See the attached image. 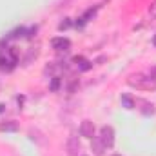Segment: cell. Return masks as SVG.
Listing matches in <instances>:
<instances>
[{
    "instance_id": "cell-5",
    "label": "cell",
    "mask_w": 156,
    "mask_h": 156,
    "mask_svg": "<svg viewBox=\"0 0 156 156\" xmlns=\"http://www.w3.org/2000/svg\"><path fill=\"white\" fill-rule=\"evenodd\" d=\"M80 134L85 138H93L94 136V123L91 120H83L80 123Z\"/></svg>"
},
{
    "instance_id": "cell-13",
    "label": "cell",
    "mask_w": 156,
    "mask_h": 156,
    "mask_svg": "<svg viewBox=\"0 0 156 156\" xmlns=\"http://www.w3.org/2000/svg\"><path fill=\"white\" fill-rule=\"evenodd\" d=\"M69 26H71V22H69V18H66L64 22H60V26H58V27H60V29H67Z\"/></svg>"
},
{
    "instance_id": "cell-12",
    "label": "cell",
    "mask_w": 156,
    "mask_h": 156,
    "mask_svg": "<svg viewBox=\"0 0 156 156\" xmlns=\"http://www.w3.org/2000/svg\"><path fill=\"white\" fill-rule=\"evenodd\" d=\"M149 16L151 18H156V0L151 4V7H149Z\"/></svg>"
},
{
    "instance_id": "cell-8",
    "label": "cell",
    "mask_w": 156,
    "mask_h": 156,
    "mask_svg": "<svg viewBox=\"0 0 156 156\" xmlns=\"http://www.w3.org/2000/svg\"><path fill=\"white\" fill-rule=\"evenodd\" d=\"M122 105H123L125 109H133V107H134L133 96H131V94H122Z\"/></svg>"
},
{
    "instance_id": "cell-10",
    "label": "cell",
    "mask_w": 156,
    "mask_h": 156,
    "mask_svg": "<svg viewBox=\"0 0 156 156\" xmlns=\"http://www.w3.org/2000/svg\"><path fill=\"white\" fill-rule=\"evenodd\" d=\"M0 131H16V123L11 122V123H2L0 125Z\"/></svg>"
},
{
    "instance_id": "cell-3",
    "label": "cell",
    "mask_w": 156,
    "mask_h": 156,
    "mask_svg": "<svg viewBox=\"0 0 156 156\" xmlns=\"http://www.w3.org/2000/svg\"><path fill=\"white\" fill-rule=\"evenodd\" d=\"M98 138L102 140V144L105 145V149H111V147L115 145V129H113L111 125H104V127L100 129Z\"/></svg>"
},
{
    "instance_id": "cell-18",
    "label": "cell",
    "mask_w": 156,
    "mask_h": 156,
    "mask_svg": "<svg viewBox=\"0 0 156 156\" xmlns=\"http://www.w3.org/2000/svg\"><path fill=\"white\" fill-rule=\"evenodd\" d=\"M80 156H87V154H80Z\"/></svg>"
},
{
    "instance_id": "cell-14",
    "label": "cell",
    "mask_w": 156,
    "mask_h": 156,
    "mask_svg": "<svg viewBox=\"0 0 156 156\" xmlns=\"http://www.w3.org/2000/svg\"><path fill=\"white\" fill-rule=\"evenodd\" d=\"M149 76H151V78H154V80H156V67H153V69L149 71Z\"/></svg>"
},
{
    "instance_id": "cell-9",
    "label": "cell",
    "mask_w": 156,
    "mask_h": 156,
    "mask_svg": "<svg viewBox=\"0 0 156 156\" xmlns=\"http://www.w3.org/2000/svg\"><path fill=\"white\" fill-rule=\"evenodd\" d=\"M75 62H76V67L80 71H87L91 67V62H87L85 58H75Z\"/></svg>"
},
{
    "instance_id": "cell-15",
    "label": "cell",
    "mask_w": 156,
    "mask_h": 156,
    "mask_svg": "<svg viewBox=\"0 0 156 156\" xmlns=\"http://www.w3.org/2000/svg\"><path fill=\"white\" fill-rule=\"evenodd\" d=\"M56 87H58V80L55 78V80H53V83H51V89H56Z\"/></svg>"
},
{
    "instance_id": "cell-4",
    "label": "cell",
    "mask_w": 156,
    "mask_h": 156,
    "mask_svg": "<svg viewBox=\"0 0 156 156\" xmlns=\"http://www.w3.org/2000/svg\"><path fill=\"white\" fill-rule=\"evenodd\" d=\"M51 45H53V49H56V51H69V47H71V42L69 38H64V37H58V38H53L51 40Z\"/></svg>"
},
{
    "instance_id": "cell-6",
    "label": "cell",
    "mask_w": 156,
    "mask_h": 156,
    "mask_svg": "<svg viewBox=\"0 0 156 156\" xmlns=\"http://www.w3.org/2000/svg\"><path fill=\"white\" fill-rule=\"evenodd\" d=\"M80 149H82V145H80L78 138L76 136H71V138L67 140V153H69V156H78Z\"/></svg>"
},
{
    "instance_id": "cell-17",
    "label": "cell",
    "mask_w": 156,
    "mask_h": 156,
    "mask_svg": "<svg viewBox=\"0 0 156 156\" xmlns=\"http://www.w3.org/2000/svg\"><path fill=\"white\" fill-rule=\"evenodd\" d=\"M113 156H122V154H113Z\"/></svg>"
},
{
    "instance_id": "cell-2",
    "label": "cell",
    "mask_w": 156,
    "mask_h": 156,
    "mask_svg": "<svg viewBox=\"0 0 156 156\" xmlns=\"http://www.w3.org/2000/svg\"><path fill=\"white\" fill-rule=\"evenodd\" d=\"M129 83L133 87H144V89H151L156 85V80L151 76H145V75H133L129 78Z\"/></svg>"
},
{
    "instance_id": "cell-1",
    "label": "cell",
    "mask_w": 156,
    "mask_h": 156,
    "mask_svg": "<svg viewBox=\"0 0 156 156\" xmlns=\"http://www.w3.org/2000/svg\"><path fill=\"white\" fill-rule=\"evenodd\" d=\"M18 58H16V53L13 49H2L0 51V69L4 71H9L16 66Z\"/></svg>"
},
{
    "instance_id": "cell-16",
    "label": "cell",
    "mask_w": 156,
    "mask_h": 156,
    "mask_svg": "<svg viewBox=\"0 0 156 156\" xmlns=\"http://www.w3.org/2000/svg\"><path fill=\"white\" fill-rule=\"evenodd\" d=\"M153 45H156V37H154V38H153Z\"/></svg>"
},
{
    "instance_id": "cell-11",
    "label": "cell",
    "mask_w": 156,
    "mask_h": 156,
    "mask_svg": "<svg viewBox=\"0 0 156 156\" xmlns=\"http://www.w3.org/2000/svg\"><path fill=\"white\" fill-rule=\"evenodd\" d=\"M144 105H145V109H144V115H153V113H154V107H153V104H147V102H144Z\"/></svg>"
},
{
    "instance_id": "cell-7",
    "label": "cell",
    "mask_w": 156,
    "mask_h": 156,
    "mask_svg": "<svg viewBox=\"0 0 156 156\" xmlns=\"http://www.w3.org/2000/svg\"><path fill=\"white\" fill-rule=\"evenodd\" d=\"M91 140H93V144H91V149H93V153H94L96 156H102V154H104V151H105V145L102 144V140H100L98 136H93Z\"/></svg>"
}]
</instances>
